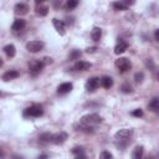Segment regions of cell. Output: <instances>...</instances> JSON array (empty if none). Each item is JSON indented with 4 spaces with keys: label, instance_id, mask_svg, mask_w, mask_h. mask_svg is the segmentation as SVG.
<instances>
[{
    "label": "cell",
    "instance_id": "1",
    "mask_svg": "<svg viewBox=\"0 0 159 159\" xmlns=\"http://www.w3.org/2000/svg\"><path fill=\"white\" fill-rule=\"evenodd\" d=\"M102 122V117L97 113H89L83 116L80 119V128L83 132H93V127H96L97 124H99Z\"/></svg>",
    "mask_w": 159,
    "mask_h": 159
},
{
    "label": "cell",
    "instance_id": "2",
    "mask_svg": "<svg viewBox=\"0 0 159 159\" xmlns=\"http://www.w3.org/2000/svg\"><path fill=\"white\" fill-rule=\"evenodd\" d=\"M132 137H133V130H132V129H128V128L119 129V130L114 134V137H113L114 144H116L118 148L123 149V148H125V147L130 143Z\"/></svg>",
    "mask_w": 159,
    "mask_h": 159
},
{
    "label": "cell",
    "instance_id": "3",
    "mask_svg": "<svg viewBox=\"0 0 159 159\" xmlns=\"http://www.w3.org/2000/svg\"><path fill=\"white\" fill-rule=\"evenodd\" d=\"M42 114H43V109L40 104H32L24 111L25 117H41Z\"/></svg>",
    "mask_w": 159,
    "mask_h": 159
},
{
    "label": "cell",
    "instance_id": "4",
    "mask_svg": "<svg viewBox=\"0 0 159 159\" xmlns=\"http://www.w3.org/2000/svg\"><path fill=\"white\" fill-rule=\"evenodd\" d=\"M116 67L120 71V72H127L132 68V63L128 58L125 57H119L117 61H116Z\"/></svg>",
    "mask_w": 159,
    "mask_h": 159
},
{
    "label": "cell",
    "instance_id": "5",
    "mask_svg": "<svg viewBox=\"0 0 159 159\" xmlns=\"http://www.w3.org/2000/svg\"><path fill=\"white\" fill-rule=\"evenodd\" d=\"M43 47H45V43H43L42 41H37V40L30 41V42L26 43V50H27L29 52H32V53L40 52Z\"/></svg>",
    "mask_w": 159,
    "mask_h": 159
},
{
    "label": "cell",
    "instance_id": "6",
    "mask_svg": "<svg viewBox=\"0 0 159 159\" xmlns=\"http://www.w3.org/2000/svg\"><path fill=\"white\" fill-rule=\"evenodd\" d=\"M99 84H101V78H98V77H91L86 82V89L93 92V91H96L99 87Z\"/></svg>",
    "mask_w": 159,
    "mask_h": 159
},
{
    "label": "cell",
    "instance_id": "7",
    "mask_svg": "<svg viewBox=\"0 0 159 159\" xmlns=\"http://www.w3.org/2000/svg\"><path fill=\"white\" fill-rule=\"evenodd\" d=\"M45 67V62L43 61H37V62H34L31 66H30V75L31 76H37L41 71H42V68Z\"/></svg>",
    "mask_w": 159,
    "mask_h": 159
},
{
    "label": "cell",
    "instance_id": "8",
    "mask_svg": "<svg viewBox=\"0 0 159 159\" xmlns=\"http://www.w3.org/2000/svg\"><path fill=\"white\" fill-rule=\"evenodd\" d=\"M67 138H68V134L66 132H58V133H56V134L52 135V143L58 145V144L65 143L67 140Z\"/></svg>",
    "mask_w": 159,
    "mask_h": 159
},
{
    "label": "cell",
    "instance_id": "9",
    "mask_svg": "<svg viewBox=\"0 0 159 159\" xmlns=\"http://www.w3.org/2000/svg\"><path fill=\"white\" fill-rule=\"evenodd\" d=\"M52 24H53L56 31H57L61 36H63L65 32H66V25H65V22H63L62 20H58V19H52Z\"/></svg>",
    "mask_w": 159,
    "mask_h": 159
},
{
    "label": "cell",
    "instance_id": "10",
    "mask_svg": "<svg viewBox=\"0 0 159 159\" xmlns=\"http://www.w3.org/2000/svg\"><path fill=\"white\" fill-rule=\"evenodd\" d=\"M26 26V21L24 19H16L14 22H12V26H11V30L14 32H20L21 30H24Z\"/></svg>",
    "mask_w": 159,
    "mask_h": 159
},
{
    "label": "cell",
    "instance_id": "11",
    "mask_svg": "<svg viewBox=\"0 0 159 159\" xmlns=\"http://www.w3.org/2000/svg\"><path fill=\"white\" fill-rule=\"evenodd\" d=\"M72 88H73V84H72L71 82H63V83H61V84L57 87V93H58V94H66V93H68Z\"/></svg>",
    "mask_w": 159,
    "mask_h": 159
},
{
    "label": "cell",
    "instance_id": "12",
    "mask_svg": "<svg viewBox=\"0 0 159 159\" xmlns=\"http://www.w3.org/2000/svg\"><path fill=\"white\" fill-rule=\"evenodd\" d=\"M14 10H15V14H16V15H25V14H27V11H29V6H27L26 4H24V2H17V4L15 5Z\"/></svg>",
    "mask_w": 159,
    "mask_h": 159
},
{
    "label": "cell",
    "instance_id": "13",
    "mask_svg": "<svg viewBox=\"0 0 159 159\" xmlns=\"http://www.w3.org/2000/svg\"><path fill=\"white\" fill-rule=\"evenodd\" d=\"M127 47H128V43H127L124 40H119V41L117 42L116 47H114V53H116V55H120V53H123V52L127 50Z\"/></svg>",
    "mask_w": 159,
    "mask_h": 159
},
{
    "label": "cell",
    "instance_id": "14",
    "mask_svg": "<svg viewBox=\"0 0 159 159\" xmlns=\"http://www.w3.org/2000/svg\"><path fill=\"white\" fill-rule=\"evenodd\" d=\"M52 135L53 134H51V133H42V134H40L39 135V143L41 145L48 144L50 142H52Z\"/></svg>",
    "mask_w": 159,
    "mask_h": 159
},
{
    "label": "cell",
    "instance_id": "15",
    "mask_svg": "<svg viewBox=\"0 0 159 159\" xmlns=\"http://www.w3.org/2000/svg\"><path fill=\"white\" fill-rule=\"evenodd\" d=\"M20 76V73L16 71V70H10V71H7V72H5L4 75H2V80L4 81H10V80H14V78H17Z\"/></svg>",
    "mask_w": 159,
    "mask_h": 159
},
{
    "label": "cell",
    "instance_id": "16",
    "mask_svg": "<svg viewBox=\"0 0 159 159\" xmlns=\"http://www.w3.org/2000/svg\"><path fill=\"white\" fill-rule=\"evenodd\" d=\"M91 68V63L87 61H78L75 65V70L76 71H87Z\"/></svg>",
    "mask_w": 159,
    "mask_h": 159
},
{
    "label": "cell",
    "instance_id": "17",
    "mask_svg": "<svg viewBox=\"0 0 159 159\" xmlns=\"http://www.w3.org/2000/svg\"><path fill=\"white\" fill-rule=\"evenodd\" d=\"M129 4H132V2H129V1H116V2H113V7L118 11H124V10L128 9Z\"/></svg>",
    "mask_w": 159,
    "mask_h": 159
},
{
    "label": "cell",
    "instance_id": "18",
    "mask_svg": "<svg viewBox=\"0 0 159 159\" xmlns=\"http://www.w3.org/2000/svg\"><path fill=\"white\" fill-rule=\"evenodd\" d=\"M143 153H144V148L142 145L135 147L132 153V159H143Z\"/></svg>",
    "mask_w": 159,
    "mask_h": 159
},
{
    "label": "cell",
    "instance_id": "19",
    "mask_svg": "<svg viewBox=\"0 0 159 159\" xmlns=\"http://www.w3.org/2000/svg\"><path fill=\"white\" fill-rule=\"evenodd\" d=\"M101 37H102V30H101L99 27H93V30H92V32H91V39H92L94 42H97V41L101 40Z\"/></svg>",
    "mask_w": 159,
    "mask_h": 159
},
{
    "label": "cell",
    "instance_id": "20",
    "mask_svg": "<svg viewBox=\"0 0 159 159\" xmlns=\"http://www.w3.org/2000/svg\"><path fill=\"white\" fill-rule=\"evenodd\" d=\"M4 52L7 57H14L15 53H16V50H15V46L12 43H9L6 46H4Z\"/></svg>",
    "mask_w": 159,
    "mask_h": 159
},
{
    "label": "cell",
    "instance_id": "21",
    "mask_svg": "<svg viewBox=\"0 0 159 159\" xmlns=\"http://www.w3.org/2000/svg\"><path fill=\"white\" fill-rule=\"evenodd\" d=\"M101 86L108 89V88H111V87L113 86V80H112L109 76H103V77L101 78Z\"/></svg>",
    "mask_w": 159,
    "mask_h": 159
},
{
    "label": "cell",
    "instance_id": "22",
    "mask_svg": "<svg viewBox=\"0 0 159 159\" xmlns=\"http://www.w3.org/2000/svg\"><path fill=\"white\" fill-rule=\"evenodd\" d=\"M148 107H149V109H152V111H158V109H159V97H154V98L149 102Z\"/></svg>",
    "mask_w": 159,
    "mask_h": 159
},
{
    "label": "cell",
    "instance_id": "23",
    "mask_svg": "<svg viewBox=\"0 0 159 159\" xmlns=\"http://www.w3.org/2000/svg\"><path fill=\"white\" fill-rule=\"evenodd\" d=\"M47 12H48V7H47L46 5H42V4H41L40 6L36 7V14L40 15V16H46Z\"/></svg>",
    "mask_w": 159,
    "mask_h": 159
},
{
    "label": "cell",
    "instance_id": "24",
    "mask_svg": "<svg viewBox=\"0 0 159 159\" xmlns=\"http://www.w3.org/2000/svg\"><path fill=\"white\" fill-rule=\"evenodd\" d=\"M80 57H81V51L80 50H72V52L70 53V61L78 60Z\"/></svg>",
    "mask_w": 159,
    "mask_h": 159
},
{
    "label": "cell",
    "instance_id": "25",
    "mask_svg": "<svg viewBox=\"0 0 159 159\" xmlns=\"http://www.w3.org/2000/svg\"><path fill=\"white\" fill-rule=\"evenodd\" d=\"M77 5H78V1H77V0H68V1L66 2V9H67V10H73Z\"/></svg>",
    "mask_w": 159,
    "mask_h": 159
},
{
    "label": "cell",
    "instance_id": "26",
    "mask_svg": "<svg viewBox=\"0 0 159 159\" xmlns=\"http://www.w3.org/2000/svg\"><path fill=\"white\" fill-rule=\"evenodd\" d=\"M120 91H122L123 93H130L133 89H132V86H130L129 83H123L122 87H120Z\"/></svg>",
    "mask_w": 159,
    "mask_h": 159
},
{
    "label": "cell",
    "instance_id": "27",
    "mask_svg": "<svg viewBox=\"0 0 159 159\" xmlns=\"http://www.w3.org/2000/svg\"><path fill=\"white\" fill-rule=\"evenodd\" d=\"M99 159H113V155L107 152V150H103L101 154H99Z\"/></svg>",
    "mask_w": 159,
    "mask_h": 159
},
{
    "label": "cell",
    "instance_id": "28",
    "mask_svg": "<svg viewBox=\"0 0 159 159\" xmlns=\"http://www.w3.org/2000/svg\"><path fill=\"white\" fill-rule=\"evenodd\" d=\"M143 77H144L143 72H137V73L134 75V80H135L137 83H140V82L143 81Z\"/></svg>",
    "mask_w": 159,
    "mask_h": 159
},
{
    "label": "cell",
    "instance_id": "29",
    "mask_svg": "<svg viewBox=\"0 0 159 159\" xmlns=\"http://www.w3.org/2000/svg\"><path fill=\"white\" fill-rule=\"evenodd\" d=\"M72 153L76 154V155H80V154H84V149L82 147H76L72 149Z\"/></svg>",
    "mask_w": 159,
    "mask_h": 159
},
{
    "label": "cell",
    "instance_id": "30",
    "mask_svg": "<svg viewBox=\"0 0 159 159\" xmlns=\"http://www.w3.org/2000/svg\"><path fill=\"white\" fill-rule=\"evenodd\" d=\"M132 116H134V117H142V116H143V111H142L140 108L134 109V111L132 112Z\"/></svg>",
    "mask_w": 159,
    "mask_h": 159
},
{
    "label": "cell",
    "instance_id": "31",
    "mask_svg": "<svg viewBox=\"0 0 159 159\" xmlns=\"http://www.w3.org/2000/svg\"><path fill=\"white\" fill-rule=\"evenodd\" d=\"M145 65H147V67H150V68H153V67H154V65H153V62H152V60H147V62H145Z\"/></svg>",
    "mask_w": 159,
    "mask_h": 159
},
{
    "label": "cell",
    "instance_id": "32",
    "mask_svg": "<svg viewBox=\"0 0 159 159\" xmlns=\"http://www.w3.org/2000/svg\"><path fill=\"white\" fill-rule=\"evenodd\" d=\"M75 159H87V157L84 154H80V155H76Z\"/></svg>",
    "mask_w": 159,
    "mask_h": 159
},
{
    "label": "cell",
    "instance_id": "33",
    "mask_svg": "<svg viewBox=\"0 0 159 159\" xmlns=\"http://www.w3.org/2000/svg\"><path fill=\"white\" fill-rule=\"evenodd\" d=\"M37 159H48V155L47 154H41L37 157Z\"/></svg>",
    "mask_w": 159,
    "mask_h": 159
},
{
    "label": "cell",
    "instance_id": "34",
    "mask_svg": "<svg viewBox=\"0 0 159 159\" xmlns=\"http://www.w3.org/2000/svg\"><path fill=\"white\" fill-rule=\"evenodd\" d=\"M154 37H155V40H157V41H159V29H158V30H155V32H154Z\"/></svg>",
    "mask_w": 159,
    "mask_h": 159
},
{
    "label": "cell",
    "instance_id": "35",
    "mask_svg": "<svg viewBox=\"0 0 159 159\" xmlns=\"http://www.w3.org/2000/svg\"><path fill=\"white\" fill-rule=\"evenodd\" d=\"M96 51V47H89V48H87V52H94Z\"/></svg>",
    "mask_w": 159,
    "mask_h": 159
},
{
    "label": "cell",
    "instance_id": "36",
    "mask_svg": "<svg viewBox=\"0 0 159 159\" xmlns=\"http://www.w3.org/2000/svg\"><path fill=\"white\" fill-rule=\"evenodd\" d=\"M11 159H22L21 157H19V155H12V158Z\"/></svg>",
    "mask_w": 159,
    "mask_h": 159
},
{
    "label": "cell",
    "instance_id": "37",
    "mask_svg": "<svg viewBox=\"0 0 159 159\" xmlns=\"http://www.w3.org/2000/svg\"><path fill=\"white\" fill-rule=\"evenodd\" d=\"M145 159H155L154 157H148V158H145Z\"/></svg>",
    "mask_w": 159,
    "mask_h": 159
},
{
    "label": "cell",
    "instance_id": "38",
    "mask_svg": "<svg viewBox=\"0 0 159 159\" xmlns=\"http://www.w3.org/2000/svg\"><path fill=\"white\" fill-rule=\"evenodd\" d=\"M157 80L159 81V71H158V73H157Z\"/></svg>",
    "mask_w": 159,
    "mask_h": 159
}]
</instances>
